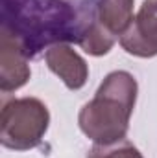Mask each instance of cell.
I'll use <instances>...</instances> for the list:
<instances>
[{
	"mask_svg": "<svg viewBox=\"0 0 157 158\" xmlns=\"http://www.w3.org/2000/svg\"><path fill=\"white\" fill-rule=\"evenodd\" d=\"M2 28L34 57L46 44L78 40L81 20L63 0H2Z\"/></svg>",
	"mask_w": 157,
	"mask_h": 158,
	"instance_id": "6da1fadb",
	"label": "cell"
},
{
	"mask_svg": "<svg viewBox=\"0 0 157 158\" xmlns=\"http://www.w3.org/2000/svg\"><path fill=\"white\" fill-rule=\"evenodd\" d=\"M137 92L139 85L133 74L126 70L107 74L94 98L79 110L78 125L81 132L94 143H113L124 140L137 103Z\"/></svg>",
	"mask_w": 157,
	"mask_h": 158,
	"instance_id": "7a4b0ae2",
	"label": "cell"
},
{
	"mask_svg": "<svg viewBox=\"0 0 157 158\" xmlns=\"http://www.w3.org/2000/svg\"><path fill=\"white\" fill-rule=\"evenodd\" d=\"M50 125L48 107L37 98H13L2 103L0 143L11 151H30L41 145Z\"/></svg>",
	"mask_w": 157,
	"mask_h": 158,
	"instance_id": "3957f363",
	"label": "cell"
},
{
	"mask_svg": "<svg viewBox=\"0 0 157 158\" xmlns=\"http://www.w3.org/2000/svg\"><path fill=\"white\" fill-rule=\"evenodd\" d=\"M120 46L135 57L157 55V0H144L133 22L120 35Z\"/></svg>",
	"mask_w": 157,
	"mask_h": 158,
	"instance_id": "277c9868",
	"label": "cell"
},
{
	"mask_svg": "<svg viewBox=\"0 0 157 158\" xmlns=\"http://www.w3.org/2000/svg\"><path fill=\"white\" fill-rule=\"evenodd\" d=\"M28 53L7 30H0V90L9 94L28 83L32 76Z\"/></svg>",
	"mask_w": 157,
	"mask_h": 158,
	"instance_id": "5b68a950",
	"label": "cell"
},
{
	"mask_svg": "<svg viewBox=\"0 0 157 158\" xmlns=\"http://www.w3.org/2000/svg\"><path fill=\"white\" fill-rule=\"evenodd\" d=\"M44 61L69 90H79L85 86L89 79V64L67 42L48 46L44 52Z\"/></svg>",
	"mask_w": 157,
	"mask_h": 158,
	"instance_id": "8992f818",
	"label": "cell"
},
{
	"mask_svg": "<svg viewBox=\"0 0 157 158\" xmlns=\"http://www.w3.org/2000/svg\"><path fill=\"white\" fill-rule=\"evenodd\" d=\"M117 35L111 33L94 15L87 20H81V28H79L78 42L83 48V52H87L89 55L100 57L109 53V50L113 48V44L117 42Z\"/></svg>",
	"mask_w": 157,
	"mask_h": 158,
	"instance_id": "52a82bcc",
	"label": "cell"
},
{
	"mask_svg": "<svg viewBox=\"0 0 157 158\" xmlns=\"http://www.w3.org/2000/svg\"><path fill=\"white\" fill-rule=\"evenodd\" d=\"M94 17L120 39L133 22V0H98Z\"/></svg>",
	"mask_w": 157,
	"mask_h": 158,
	"instance_id": "ba28073f",
	"label": "cell"
},
{
	"mask_svg": "<svg viewBox=\"0 0 157 158\" xmlns=\"http://www.w3.org/2000/svg\"><path fill=\"white\" fill-rule=\"evenodd\" d=\"M87 158H144L142 153L129 142V140H118L113 143H94Z\"/></svg>",
	"mask_w": 157,
	"mask_h": 158,
	"instance_id": "9c48e42d",
	"label": "cell"
}]
</instances>
